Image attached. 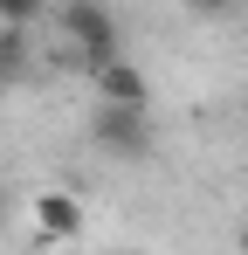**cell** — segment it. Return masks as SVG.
<instances>
[{"mask_svg":"<svg viewBox=\"0 0 248 255\" xmlns=\"http://www.w3.org/2000/svg\"><path fill=\"white\" fill-rule=\"evenodd\" d=\"M62 42H69V55H76L83 69H97V62H111V55H124V35H118V14L104 7V0H62Z\"/></svg>","mask_w":248,"mask_h":255,"instance_id":"6da1fadb","label":"cell"},{"mask_svg":"<svg viewBox=\"0 0 248 255\" xmlns=\"http://www.w3.org/2000/svg\"><path fill=\"white\" fill-rule=\"evenodd\" d=\"M97 145L104 152H118V159H152V125H145V111H124V104H97Z\"/></svg>","mask_w":248,"mask_h":255,"instance_id":"7a4b0ae2","label":"cell"},{"mask_svg":"<svg viewBox=\"0 0 248 255\" xmlns=\"http://www.w3.org/2000/svg\"><path fill=\"white\" fill-rule=\"evenodd\" d=\"M90 83H97V104L152 111V83H145V69H138L131 55H111V62H97V69H90Z\"/></svg>","mask_w":248,"mask_h":255,"instance_id":"3957f363","label":"cell"},{"mask_svg":"<svg viewBox=\"0 0 248 255\" xmlns=\"http://www.w3.org/2000/svg\"><path fill=\"white\" fill-rule=\"evenodd\" d=\"M28 214H35V235H41V242H76V235H83V200H76V193H62V186L35 193Z\"/></svg>","mask_w":248,"mask_h":255,"instance_id":"277c9868","label":"cell"},{"mask_svg":"<svg viewBox=\"0 0 248 255\" xmlns=\"http://www.w3.org/2000/svg\"><path fill=\"white\" fill-rule=\"evenodd\" d=\"M0 76L7 83L28 76V28H0Z\"/></svg>","mask_w":248,"mask_h":255,"instance_id":"5b68a950","label":"cell"},{"mask_svg":"<svg viewBox=\"0 0 248 255\" xmlns=\"http://www.w3.org/2000/svg\"><path fill=\"white\" fill-rule=\"evenodd\" d=\"M41 21V0H0V28H35Z\"/></svg>","mask_w":248,"mask_h":255,"instance_id":"8992f818","label":"cell"},{"mask_svg":"<svg viewBox=\"0 0 248 255\" xmlns=\"http://www.w3.org/2000/svg\"><path fill=\"white\" fill-rule=\"evenodd\" d=\"M179 7H186V14H200V21H228L242 0H179Z\"/></svg>","mask_w":248,"mask_h":255,"instance_id":"52a82bcc","label":"cell"},{"mask_svg":"<svg viewBox=\"0 0 248 255\" xmlns=\"http://www.w3.org/2000/svg\"><path fill=\"white\" fill-rule=\"evenodd\" d=\"M0 90H14V83H7V76H0Z\"/></svg>","mask_w":248,"mask_h":255,"instance_id":"ba28073f","label":"cell"}]
</instances>
